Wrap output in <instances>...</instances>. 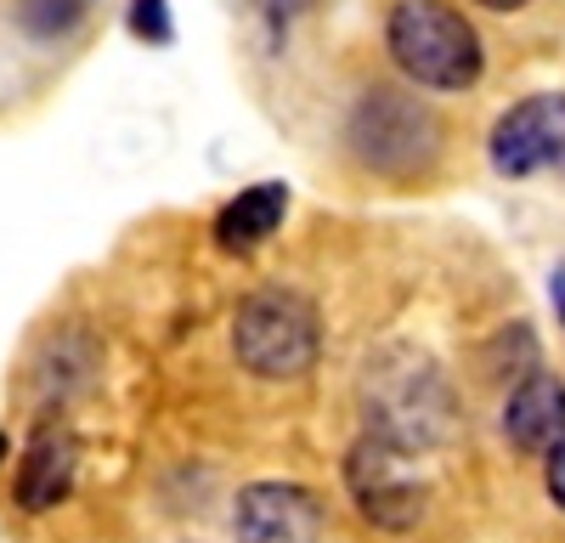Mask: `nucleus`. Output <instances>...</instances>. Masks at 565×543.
<instances>
[{
  "instance_id": "nucleus-1",
  "label": "nucleus",
  "mask_w": 565,
  "mask_h": 543,
  "mask_svg": "<svg viewBox=\"0 0 565 543\" xmlns=\"http://www.w3.org/2000/svg\"><path fill=\"white\" fill-rule=\"evenodd\" d=\"M362 402H367V436L391 441L396 453L436 447L447 436V425H452V396H447L441 369L430 356L407 351V345L385 351L367 369Z\"/></svg>"
},
{
  "instance_id": "nucleus-2",
  "label": "nucleus",
  "mask_w": 565,
  "mask_h": 543,
  "mask_svg": "<svg viewBox=\"0 0 565 543\" xmlns=\"http://www.w3.org/2000/svg\"><path fill=\"white\" fill-rule=\"evenodd\" d=\"M385 40L396 68L430 91H469L481 79V34L447 0H396Z\"/></svg>"
},
{
  "instance_id": "nucleus-3",
  "label": "nucleus",
  "mask_w": 565,
  "mask_h": 543,
  "mask_svg": "<svg viewBox=\"0 0 565 543\" xmlns=\"http://www.w3.org/2000/svg\"><path fill=\"white\" fill-rule=\"evenodd\" d=\"M322 345V323H317V306L306 295L289 289H260L238 306L232 317V351L249 374L260 380H295L317 362Z\"/></svg>"
},
{
  "instance_id": "nucleus-4",
  "label": "nucleus",
  "mask_w": 565,
  "mask_h": 543,
  "mask_svg": "<svg viewBox=\"0 0 565 543\" xmlns=\"http://www.w3.org/2000/svg\"><path fill=\"white\" fill-rule=\"evenodd\" d=\"M351 142L373 170H418L436 153V119L402 91H373L351 119Z\"/></svg>"
},
{
  "instance_id": "nucleus-5",
  "label": "nucleus",
  "mask_w": 565,
  "mask_h": 543,
  "mask_svg": "<svg viewBox=\"0 0 565 543\" xmlns=\"http://www.w3.org/2000/svg\"><path fill=\"white\" fill-rule=\"evenodd\" d=\"M351 492H356V504L373 526H385V532H402L424 515V487L402 476V453L380 436H362L356 453H351Z\"/></svg>"
},
{
  "instance_id": "nucleus-6",
  "label": "nucleus",
  "mask_w": 565,
  "mask_h": 543,
  "mask_svg": "<svg viewBox=\"0 0 565 543\" xmlns=\"http://www.w3.org/2000/svg\"><path fill=\"white\" fill-rule=\"evenodd\" d=\"M554 159H565V97L559 91L514 103L492 125V164L503 175H537Z\"/></svg>"
},
{
  "instance_id": "nucleus-7",
  "label": "nucleus",
  "mask_w": 565,
  "mask_h": 543,
  "mask_svg": "<svg viewBox=\"0 0 565 543\" xmlns=\"http://www.w3.org/2000/svg\"><path fill=\"white\" fill-rule=\"evenodd\" d=\"M232 526H238L244 543H317L322 504H317V492L295 481H255L232 504Z\"/></svg>"
},
{
  "instance_id": "nucleus-8",
  "label": "nucleus",
  "mask_w": 565,
  "mask_h": 543,
  "mask_svg": "<svg viewBox=\"0 0 565 543\" xmlns=\"http://www.w3.org/2000/svg\"><path fill=\"white\" fill-rule=\"evenodd\" d=\"M503 436L521 453H554L565 441V385L554 374H526L503 402Z\"/></svg>"
},
{
  "instance_id": "nucleus-9",
  "label": "nucleus",
  "mask_w": 565,
  "mask_h": 543,
  "mask_svg": "<svg viewBox=\"0 0 565 543\" xmlns=\"http://www.w3.org/2000/svg\"><path fill=\"white\" fill-rule=\"evenodd\" d=\"M68 487H74V436L63 425H40L18 470V504L52 510L57 498H68Z\"/></svg>"
},
{
  "instance_id": "nucleus-10",
  "label": "nucleus",
  "mask_w": 565,
  "mask_h": 543,
  "mask_svg": "<svg viewBox=\"0 0 565 543\" xmlns=\"http://www.w3.org/2000/svg\"><path fill=\"white\" fill-rule=\"evenodd\" d=\"M282 210H289V188L282 181H260V188H244L221 215H215V244L226 255H249L260 249L277 226H282Z\"/></svg>"
},
{
  "instance_id": "nucleus-11",
  "label": "nucleus",
  "mask_w": 565,
  "mask_h": 543,
  "mask_svg": "<svg viewBox=\"0 0 565 543\" xmlns=\"http://www.w3.org/2000/svg\"><path fill=\"white\" fill-rule=\"evenodd\" d=\"M90 0H18V23L34 40H63L79 18H85Z\"/></svg>"
},
{
  "instance_id": "nucleus-12",
  "label": "nucleus",
  "mask_w": 565,
  "mask_h": 543,
  "mask_svg": "<svg viewBox=\"0 0 565 543\" xmlns=\"http://www.w3.org/2000/svg\"><path fill=\"white\" fill-rule=\"evenodd\" d=\"M130 29H136L141 40L164 45V40H170V12H164V0H130Z\"/></svg>"
},
{
  "instance_id": "nucleus-13",
  "label": "nucleus",
  "mask_w": 565,
  "mask_h": 543,
  "mask_svg": "<svg viewBox=\"0 0 565 543\" xmlns=\"http://www.w3.org/2000/svg\"><path fill=\"white\" fill-rule=\"evenodd\" d=\"M548 492H554V504L565 510V441L548 453Z\"/></svg>"
},
{
  "instance_id": "nucleus-14",
  "label": "nucleus",
  "mask_w": 565,
  "mask_h": 543,
  "mask_svg": "<svg viewBox=\"0 0 565 543\" xmlns=\"http://www.w3.org/2000/svg\"><path fill=\"white\" fill-rule=\"evenodd\" d=\"M255 7H260L266 18H277V23H282V18H295V12H306L311 0H255Z\"/></svg>"
},
{
  "instance_id": "nucleus-15",
  "label": "nucleus",
  "mask_w": 565,
  "mask_h": 543,
  "mask_svg": "<svg viewBox=\"0 0 565 543\" xmlns=\"http://www.w3.org/2000/svg\"><path fill=\"white\" fill-rule=\"evenodd\" d=\"M481 7H492V12H521L526 0H481Z\"/></svg>"
},
{
  "instance_id": "nucleus-16",
  "label": "nucleus",
  "mask_w": 565,
  "mask_h": 543,
  "mask_svg": "<svg viewBox=\"0 0 565 543\" xmlns=\"http://www.w3.org/2000/svg\"><path fill=\"white\" fill-rule=\"evenodd\" d=\"M0 459H7V430H0Z\"/></svg>"
}]
</instances>
